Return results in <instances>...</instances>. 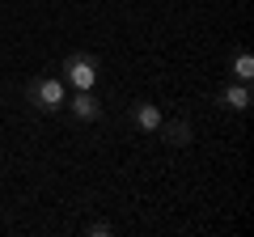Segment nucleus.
Listing matches in <instances>:
<instances>
[{
    "label": "nucleus",
    "instance_id": "f257e3e1",
    "mask_svg": "<svg viewBox=\"0 0 254 237\" xmlns=\"http://www.w3.org/2000/svg\"><path fill=\"white\" fill-rule=\"evenodd\" d=\"M26 102L34 110H43V115H55L68 102V85H64V76H34L26 85Z\"/></svg>",
    "mask_w": 254,
    "mask_h": 237
},
{
    "label": "nucleus",
    "instance_id": "f03ea898",
    "mask_svg": "<svg viewBox=\"0 0 254 237\" xmlns=\"http://www.w3.org/2000/svg\"><path fill=\"white\" fill-rule=\"evenodd\" d=\"M98 72H102V64H98V55H89V51H72L60 68L64 85H72V89H93L98 85Z\"/></svg>",
    "mask_w": 254,
    "mask_h": 237
},
{
    "label": "nucleus",
    "instance_id": "7ed1b4c3",
    "mask_svg": "<svg viewBox=\"0 0 254 237\" xmlns=\"http://www.w3.org/2000/svg\"><path fill=\"white\" fill-rule=\"evenodd\" d=\"M64 106L72 110V118H76V123H98V118H102V102L93 98V89H76L72 98L64 102Z\"/></svg>",
    "mask_w": 254,
    "mask_h": 237
},
{
    "label": "nucleus",
    "instance_id": "20e7f679",
    "mask_svg": "<svg viewBox=\"0 0 254 237\" xmlns=\"http://www.w3.org/2000/svg\"><path fill=\"white\" fill-rule=\"evenodd\" d=\"M216 102H220L225 110L246 115V110H250V102H254V93H250V85H246V81H225V85H220V93H216Z\"/></svg>",
    "mask_w": 254,
    "mask_h": 237
},
{
    "label": "nucleus",
    "instance_id": "39448f33",
    "mask_svg": "<svg viewBox=\"0 0 254 237\" xmlns=\"http://www.w3.org/2000/svg\"><path fill=\"white\" fill-rule=\"evenodd\" d=\"M161 106L157 102H148V98H140V102H131V123H136V131H144V136H157V127H161Z\"/></svg>",
    "mask_w": 254,
    "mask_h": 237
},
{
    "label": "nucleus",
    "instance_id": "423d86ee",
    "mask_svg": "<svg viewBox=\"0 0 254 237\" xmlns=\"http://www.w3.org/2000/svg\"><path fill=\"white\" fill-rule=\"evenodd\" d=\"M157 136L165 140L170 148H187L190 140H195V127H190L187 118H161V127H157Z\"/></svg>",
    "mask_w": 254,
    "mask_h": 237
},
{
    "label": "nucleus",
    "instance_id": "0eeeda50",
    "mask_svg": "<svg viewBox=\"0 0 254 237\" xmlns=\"http://www.w3.org/2000/svg\"><path fill=\"white\" fill-rule=\"evenodd\" d=\"M229 72H233V81H246V85L254 81V55L246 51V47H237V51H233V59H229Z\"/></svg>",
    "mask_w": 254,
    "mask_h": 237
},
{
    "label": "nucleus",
    "instance_id": "6e6552de",
    "mask_svg": "<svg viewBox=\"0 0 254 237\" xmlns=\"http://www.w3.org/2000/svg\"><path fill=\"white\" fill-rule=\"evenodd\" d=\"M85 233H89V237H110V233H115V225H110V220H89Z\"/></svg>",
    "mask_w": 254,
    "mask_h": 237
}]
</instances>
